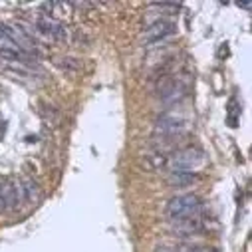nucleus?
<instances>
[{
    "mask_svg": "<svg viewBox=\"0 0 252 252\" xmlns=\"http://www.w3.org/2000/svg\"><path fill=\"white\" fill-rule=\"evenodd\" d=\"M205 163V155L201 149L187 147L177 151L173 157H169V171L171 173H193Z\"/></svg>",
    "mask_w": 252,
    "mask_h": 252,
    "instance_id": "obj_1",
    "label": "nucleus"
},
{
    "mask_svg": "<svg viewBox=\"0 0 252 252\" xmlns=\"http://www.w3.org/2000/svg\"><path fill=\"white\" fill-rule=\"evenodd\" d=\"M199 211H201V199L193 193L177 195L167 203V217L171 220L183 219V217H191V215H199Z\"/></svg>",
    "mask_w": 252,
    "mask_h": 252,
    "instance_id": "obj_2",
    "label": "nucleus"
},
{
    "mask_svg": "<svg viewBox=\"0 0 252 252\" xmlns=\"http://www.w3.org/2000/svg\"><path fill=\"white\" fill-rule=\"evenodd\" d=\"M36 28L42 36H46L54 42L68 44V40H70V34L66 30V26L62 22H58V20H54V18H50V16H46V14H40L36 18Z\"/></svg>",
    "mask_w": 252,
    "mask_h": 252,
    "instance_id": "obj_3",
    "label": "nucleus"
},
{
    "mask_svg": "<svg viewBox=\"0 0 252 252\" xmlns=\"http://www.w3.org/2000/svg\"><path fill=\"white\" fill-rule=\"evenodd\" d=\"M203 230H205V220H203L201 215H191V217H183V219L171 220V232L175 236L189 238V236L199 234Z\"/></svg>",
    "mask_w": 252,
    "mask_h": 252,
    "instance_id": "obj_4",
    "label": "nucleus"
},
{
    "mask_svg": "<svg viewBox=\"0 0 252 252\" xmlns=\"http://www.w3.org/2000/svg\"><path fill=\"white\" fill-rule=\"evenodd\" d=\"M187 127V121L183 117H177V115H161L157 121H155V135L163 137V139H169V137H177L185 131Z\"/></svg>",
    "mask_w": 252,
    "mask_h": 252,
    "instance_id": "obj_5",
    "label": "nucleus"
},
{
    "mask_svg": "<svg viewBox=\"0 0 252 252\" xmlns=\"http://www.w3.org/2000/svg\"><path fill=\"white\" fill-rule=\"evenodd\" d=\"M175 32H177L175 22H171V20H155L153 24H149L145 28V40L147 42H161V40L173 36Z\"/></svg>",
    "mask_w": 252,
    "mask_h": 252,
    "instance_id": "obj_6",
    "label": "nucleus"
},
{
    "mask_svg": "<svg viewBox=\"0 0 252 252\" xmlns=\"http://www.w3.org/2000/svg\"><path fill=\"white\" fill-rule=\"evenodd\" d=\"M2 195H4L6 209H10V211L18 209L24 203V199H22V187H20V181H16V179H6L2 183Z\"/></svg>",
    "mask_w": 252,
    "mask_h": 252,
    "instance_id": "obj_7",
    "label": "nucleus"
},
{
    "mask_svg": "<svg viewBox=\"0 0 252 252\" xmlns=\"http://www.w3.org/2000/svg\"><path fill=\"white\" fill-rule=\"evenodd\" d=\"M185 95V86L175 80V78H165L163 82H159V97L167 103L179 101Z\"/></svg>",
    "mask_w": 252,
    "mask_h": 252,
    "instance_id": "obj_8",
    "label": "nucleus"
},
{
    "mask_svg": "<svg viewBox=\"0 0 252 252\" xmlns=\"http://www.w3.org/2000/svg\"><path fill=\"white\" fill-rule=\"evenodd\" d=\"M0 58L10 62H28V54L22 52L16 44H12L2 32H0Z\"/></svg>",
    "mask_w": 252,
    "mask_h": 252,
    "instance_id": "obj_9",
    "label": "nucleus"
},
{
    "mask_svg": "<svg viewBox=\"0 0 252 252\" xmlns=\"http://www.w3.org/2000/svg\"><path fill=\"white\" fill-rule=\"evenodd\" d=\"M20 187H22V199H24V203H28V205H38L40 203L42 191H40V185L34 179H30V177L22 179Z\"/></svg>",
    "mask_w": 252,
    "mask_h": 252,
    "instance_id": "obj_10",
    "label": "nucleus"
},
{
    "mask_svg": "<svg viewBox=\"0 0 252 252\" xmlns=\"http://www.w3.org/2000/svg\"><path fill=\"white\" fill-rule=\"evenodd\" d=\"M143 165H145V169H149V171H165V169H169V155L167 153H163V151H153V153H147L145 157H143Z\"/></svg>",
    "mask_w": 252,
    "mask_h": 252,
    "instance_id": "obj_11",
    "label": "nucleus"
},
{
    "mask_svg": "<svg viewBox=\"0 0 252 252\" xmlns=\"http://www.w3.org/2000/svg\"><path fill=\"white\" fill-rule=\"evenodd\" d=\"M44 8H46V10H52V12L46 14V16H50V18H54V20H58V22H60V18H64V16L70 14V12H68V10H70V4H64V2H50V4L46 2Z\"/></svg>",
    "mask_w": 252,
    "mask_h": 252,
    "instance_id": "obj_12",
    "label": "nucleus"
},
{
    "mask_svg": "<svg viewBox=\"0 0 252 252\" xmlns=\"http://www.w3.org/2000/svg\"><path fill=\"white\" fill-rule=\"evenodd\" d=\"M193 181H197L195 173H171L169 183L175 187H185V185H191Z\"/></svg>",
    "mask_w": 252,
    "mask_h": 252,
    "instance_id": "obj_13",
    "label": "nucleus"
},
{
    "mask_svg": "<svg viewBox=\"0 0 252 252\" xmlns=\"http://www.w3.org/2000/svg\"><path fill=\"white\" fill-rule=\"evenodd\" d=\"M175 252H219V250L209 248V246H201V244H183V246H177Z\"/></svg>",
    "mask_w": 252,
    "mask_h": 252,
    "instance_id": "obj_14",
    "label": "nucleus"
},
{
    "mask_svg": "<svg viewBox=\"0 0 252 252\" xmlns=\"http://www.w3.org/2000/svg\"><path fill=\"white\" fill-rule=\"evenodd\" d=\"M0 211H6V203H4V195H2V183H0Z\"/></svg>",
    "mask_w": 252,
    "mask_h": 252,
    "instance_id": "obj_15",
    "label": "nucleus"
},
{
    "mask_svg": "<svg viewBox=\"0 0 252 252\" xmlns=\"http://www.w3.org/2000/svg\"><path fill=\"white\" fill-rule=\"evenodd\" d=\"M238 6H240V8H244V10H248V8H250V4H248V2H238Z\"/></svg>",
    "mask_w": 252,
    "mask_h": 252,
    "instance_id": "obj_16",
    "label": "nucleus"
}]
</instances>
